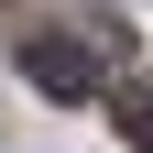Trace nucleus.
<instances>
[{
	"label": "nucleus",
	"instance_id": "f257e3e1",
	"mask_svg": "<svg viewBox=\"0 0 153 153\" xmlns=\"http://www.w3.org/2000/svg\"><path fill=\"white\" fill-rule=\"evenodd\" d=\"M22 76L44 99H99L109 76H120V44H109V33H33L22 44Z\"/></svg>",
	"mask_w": 153,
	"mask_h": 153
},
{
	"label": "nucleus",
	"instance_id": "f03ea898",
	"mask_svg": "<svg viewBox=\"0 0 153 153\" xmlns=\"http://www.w3.org/2000/svg\"><path fill=\"white\" fill-rule=\"evenodd\" d=\"M109 120H120V142H131V153H153V76H131L120 99H109Z\"/></svg>",
	"mask_w": 153,
	"mask_h": 153
}]
</instances>
